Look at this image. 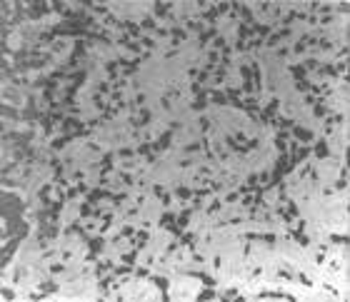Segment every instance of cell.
Returning a JSON list of instances; mask_svg holds the SVG:
<instances>
[{
    "instance_id": "cell-2",
    "label": "cell",
    "mask_w": 350,
    "mask_h": 302,
    "mask_svg": "<svg viewBox=\"0 0 350 302\" xmlns=\"http://www.w3.org/2000/svg\"><path fill=\"white\" fill-rule=\"evenodd\" d=\"M275 110H278V100H270V105H268L265 112H263V117H265V120H270V117L275 115Z\"/></svg>"
},
{
    "instance_id": "cell-14",
    "label": "cell",
    "mask_w": 350,
    "mask_h": 302,
    "mask_svg": "<svg viewBox=\"0 0 350 302\" xmlns=\"http://www.w3.org/2000/svg\"><path fill=\"white\" fill-rule=\"evenodd\" d=\"M208 297H215V295H213V292H210V290H205V292H203V295H200V300H208Z\"/></svg>"
},
{
    "instance_id": "cell-1",
    "label": "cell",
    "mask_w": 350,
    "mask_h": 302,
    "mask_svg": "<svg viewBox=\"0 0 350 302\" xmlns=\"http://www.w3.org/2000/svg\"><path fill=\"white\" fill-rule=\"evenodd\" d=\"M293 135L300 137V140H313V132L305 130V128H295V130H293Z\"/></svg>"
},
{
    "instance_id": "cell-12",
    "label": "cell",
    "mask_w": 350,
    "mask_h": 302,
    "mask_svg": "<svg viewBox=\"0 0 350 302\" xmlns=\"http://www.w3.org/2000/svg\"><path fill=\"white\" fill-rule=\"evenodd\" d=\"M205 18H208V20H215V18H218V13H215V10H210V13H205Z\"/></svg>"
},
{
    "instance_id": "cell-13",
    "label": "cell",
    "mask_w": 350,
    "mask_h": 302,
    "mask_svg": "<svg viewBox=\"0 0 350 302\" xmlns=\"http://www.w3.org/2000/svg\"><path fill=\"white\" fill-rule=\"evenodd\" d=\"M213 100H215V102H225V97H223L220 93H215V95H213Z\"/></svg>"
},
{
    "instance_id": "cell-11",
    "label": "cell",
    "mask_w": 350,
    "mask_h": 302,
    "mask_svg": "<svg viewBox=\"0 0 350 302\" xmlns=\"http://www.w3.org/2000/svg\"><path fill=\"white\" fill-rule=\"evenodd\" d=\"M120 155H123V157H130V155H135V152H133V150H128V147H125V150H120Z\"/></svg>"
},
{
    "instance_id": "cell-4",
    "label": "cell",
    "mask_w": 350,
    "mask_h": 302,
    "mask_svg": "<svg viewBox=\"0 0 350 302\" xmlns=\"http://www.w3.org/2000/svg\"><path fill=\"white\" fill-rule=\"evenodd\" d=\"M308 152H310V150H308V147H303V150H298L295 155H293V165H295V163H300V160H303V157H308Z\"/></svg>"
},
{
    "instance_id": "cell-10",
    "label": "cell",
    "mask_w": 350,
    "mask_h": 302,
    "mask_svg": "<svg viewBox=\"0 0 350 302\" xmlns=\"http://www.w3.org/2000/svg\"><path fill=\"white\" fill-rule=\"evenodd\" d=\"M323 115H325V110H323V108L318 105V108H315V117H323Z\"/></svg>"
},
{
    "instance_id": "cell-8",
    "label": "cell",
    "mask_w": 350,
    "mask_h": 302,
    "mask_svg": "<svg viewBox=\"0 0 350 302\" xmlns=\"http://www.w3.org/2000/svg\"><path fill=\"white\" fill-rule=\"evenodd\" d=\"M165 10H168V5H155V15H165Z\"/></svg>"
},
{
    "instance_id": "cell-7",
    "label": "cell",
    "mask_w": 350,
    "mask_h": 302,
    "mask_svg": "<svg viewBox=\"0 0 350 302\" xmlns=\"http://www.w3.org/2000/svg\"><path fill=\"white\" fill-rule=\"evenodd\" d=\"M115 70H118V68H115V62H108V73H110V78H115V75H118Z\"/></svg>"
},
{
    "instance_id": "cell-9",
    "label": "cell",
    "mask_w": 350,
    "mask_h": 302,
    "mask_svg": "<svg viewBox=\"0 0 350 302\" xmlns=\"http://www.w3.org/2000/svg\"><path fill=\"white\" fill-rule=\"evenodd\" d=\"M185 38V30H175V38L173 40H183Z\"/></svg>"
},
{
    "instance_id": "cell-3",
    "label": "cell",
    "mask_w": 350,
    "mask_h": 302,
    "mask_svg": "<svg viewBox=\"0 0 350 302\" xmlns=\"http://www.w3.org/2000/svg\"><path fill=\"white\" fill-rule=\"evenodd\" d=\"M315 155H318V157H325V155H328V147H325V142H323V140H320V142L315 145Z\"/></svg>"
},
{
    "instance_id": "cell-6",
    "label": "cell",
    "mask_w": 350,
    "mask_h": 302,
    "mask_svg": "<svg viewBox=\"0 0 350 302\" xmlns=\"http://www.w3.org/2000/svg\"><path fill=\"white\" fill-rule=\"evenodd\" d=\"M175 192H178V197H180V200H188V197H190V190H188V187H178Z\"/></svg>"
},
{
    "instance_id": "cell-5",
    "label": "cell",
    "mask_w": 350,
    "mask_h": 302,
    "mask_svg": "<svg viewBox=\"0 0 350 302\" xmlns=\"http://www.w3.org/2000/svg\"><path fill=\"white\" fill-rule=\"evenodd\" d=\"M290 73L295 75L298 80H303V78H305V68H303V65H298V68H290Z\"/></svg>"
}]
</instances>
